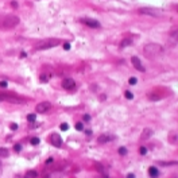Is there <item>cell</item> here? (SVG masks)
Returning <instances> with one entry per match:
<instances>
[{"mask_svg": "<svg viewBox=\"0 0 178 178\" xmlns=\"http://www.w3.org/2000/svg\"><path fill=\"white\" fill-rule=\"evenodd\" d=\"M76 129H77V131H82V129H84V124H82L81 122L76 123Z\"/></svg>", "mask_w": 178, "mask_h": 178, "instance_id": "obj_21", "label": "cell"}, {"mask_svg": "<svg viewBox=\"0 0 178 178\" xmlns=\"http://www.w3.org/2000/svg\"><path fill=\"white\" fill-rule=\"evenodd\" d=\"M117 153L120 154V155H126V154H127V148H126V147H119Z\"/></svg>", "mask_w": 178, "mask_h": 178, "instance_id": "obj_20", "label": "cell"}, {"mask_svg": "<svg viewBox=\"0 0 178 178\" xmlns=\"http://www.w3.org/2000/svg\"><path fill=\"white\" fill-rule=\"evenodd\" d=\"M0 100H4V101H10V103H15V104H19V103H23L25 100L22 97L16 98L14 96H11V94H0Z\"/></svg>", "mask_w": 178, "mask_h": 178, "instance_id": "obj_4", "label": "cell"}, {"mask_svg": "<svg viewBox=\"0 0 178 178\" xmlns=\"http://www.w3.org/2000/svg\"><path fill=\"white\" fill-rule=\"evenodd\" d=\"M170 143H173V144H177V135L171 136V138H170Z\"/></svg>", "mask_w": 178, "mask_h": 178, "instance_id": "obj_28", "label": "cell"}, {"mask_svg": "<svg viewBox=\"0 0 178 178\" xmlns=\"http://www.w3.org/2000/svg\"><path fill=\"white\" fill-rule=\"evenodd\" d=\"M8 87V84H7V81H0V88H7Z\"/></svg>", "mask_w": 178, "mask_h": 178, "instance_id": "obj_30", "label": "cell"}, {"mask_svg": "<svg viewBox=\"0 0 178 178\" xmlns=\"http://www.w3.org/2000/svg\"><path fill=\"white\" fill-rule=\"evenodd\" d=\"M82 23L87 26H89V27L92 28H98L100 27V22H97L96 19H91V18H85V19H82Z\"/></svg>", "mask_w": 178, "mask_h": 178, "instance_id": "obj_8", "label": "cell"}, {"mask_svg": "<svg viewBox=\"0 0 178 178\" xmlns=\"http://www.w3.org/2000/svg\"><path fill=\"white\" fill-rule=\"evenodd\" d=\"M131 62H132V65H134V68H135L136 70H139V72H144V66L142 65V61H140L139 58L136 56H134V57H131Z\"/></svg>", "mask_w": 178, "mask_h": 178, "instance_id": "obj_6", "label": "cell"}, {"mask_svg": "<svg viewBox=\"0 0 178 178\" xmlns=\"http://www.w3.org/2000/svg\"><path fill=\"white\" fill-rule=\"evenodd\" d=\"M139 14L151 15V16H161V14H159V12H155V10H151V8H140Z\"/></svg>", "mask_w": 178, "mask_h": 178, "instance_id": "obj_10", "label": "cell"}, {"mask_svg": "<svg viewBox=\"0 0 178 178\" xmlns=\"http://www.w3.org/2000/svg\"><path fill=\"white\" fill-rule=\"evenodd\" d=\"M143 53L147 58H154V57L161 56L162 53H163V47L161 45H158V43H147L144 46Z\"/></svg>", "mask_w": 178, "mask_h": 178, "instance_id": "obj_2", "label": "cell"}, {"mask_svg": "<svg viewBox=\"0 0 178 178\" xmlns=\"http://www.w3.org/2000/svg\"><path fill=\"white\" fill-rule=\"evenodd\" d=\"M50 143L54 147H61L62 146V139H61V136L58 134H51V136H50Z\"/></svg>", "mask_w": 178, "mask_h": 178, "instance_id": "obj_7", "label": "cell"}, {"mask_svg": "<svg viewBox=\"0 0 178 178\" xmlns=\"http://www.w3.org/2000/svg\"><path fill=\"white\" fill-rule=\"evenodd\" d=\"M10 155V151L4 147H0V158H7Z\"/></svg>", "mask_w": 178, "mask_h": 178, "instance_id": "obj_14", "label": "cell"}, {"mask_svg": "<svg viewBox=\"0 0 178 178\" xmlns=\"http://www.w3.org/2000/svg\"><path fill=\"white\" fill-rule=\"evenodd\" d=\"M131 43H132V41H131V39H124V41L120 43V46H122V47H127V46H129Z\"/></svg>", "mask_w": 178, "mask_h": 178, "instance_id": "obj_17", "label": "cell"}, {"mask_svg": "<svg viewBox=\"0 0 178 178\" xmlns=\"http://www.w3.org/2000/svg\"><path fill=\"white\" fill-rule=\"evenodd\" d=\"M14 151H15V153H20V151H22V144H19V143L15 144V146H14Z\"/></svg>", "mask_w": 178, "mask_h": 178, "instance_id": "obj_24", "label": "cell"}, {"mask_svg": "<svg viewBox=\"0 0 178 178\" xmlns=\"http://www.w3.org/2000/svg\"><path fill=\"white\" fill-rule=\"evenodd\" d=\"M127 178H135V174H132V173H129V174L127 175Z\"/></svg>", "mask_w": 178, "mask_h": 178, "instance_id": "obj_35", "label": "cell"}, {"mask_svg": "<svg viewBox=\"0 0 178 178\" xmlns=\"http://www.w3.org/2000/svg\"><path fill=\"white\" fill-rule=\"evenodd\" d=\"M98 142H100V143H107V142H109V140H111V136H109V135H105V134H104V135H100V136H98Z\"/></svg>", "mask_w": 178, "mask_h": 178, "instance_id": "obj_12", "label": "cell"}, {"mask_svg": "<svg viewBox=\"0 0 178 178\" xmlns=\"http://www.w3.org/2000/svg\"><path fill=\"white\" fill-rule=\"evenodd\" d=\"M53 163V158H49L47 161H46V165H51Z\"/></svg>", "mask_w": 178, "mask_h": 178, "instance_id": "obj_34", "label": "cell"}, {"mask_svg": "<svg viewBox=\"0 0 178 178\" xmlns=\"http://www.w3.org/2000/svg\"><path fill=\"white\" fill-rule=\"evenodd\" d=\"M27 120L30 123H34L35 120H37V115H35V113H28V115H27Z\"/></svg>", "mask_w": 178, "mask_h": 178, "instance_id": "obj_16", "label": "cell"}, {"mask_svg": "<svg viewBox=\"0 0 178 178\" xmlns=\"http://www.w3.org/2000/svg\"><path fill=\"white\" fill-rule=\"evenodd\" d=\"M39 80L42 81V82H47V81H49V76H47V74H42V76L39 77Z\"/></svg>", "mask_w": 178, "mask_h": 178, "instance_id": "obj_22", "label": "cell"}, {"mask_svg": "<svg viewBox=\"0 0 178 178\" xmlns=\"http://www.w3.org/2000/svg\"><path fill=\"white\" fill-rule=\"evenodd\" d=\"M84 122H91V115H84Z\"/></svg>", "mask_w": 178, "mask_h": 178, "instance_id": "obj_33", "label": "cell"}, {"mask_svg": "<svg viewBox=\"0 0 178 178\" xmlns=\"http://www.w3.org/2000/svg\"><path fill=\"white\" fill-rule=\"evenodd\" d=\"M159 98H161V97L157 96V94H151V96H150V100H159Z\"/></svg>", "mask_w": 178, "mask_h": 178, "instance_id": "obj_32", "label": "cell"}, {"mask_svg": "<svg viewBox=\"0 0 178 178\" xmlns=\"http://www.w3.org/2000/svg\"><path fill=\"white\" fill-rule=\"evenodd\" d=\"M50 108H51V104L49 101H43L37 105V112L38 113H46V112L50 111Z\"/></svg>", "mask_w": 178, "mask_h": 178, "instance_id": "obj_5", "label": "cell"}, {"mask_svg": "<svg viewBox=\"0 0 178 178\" xmlns=\"http://www.w3.org/2000/svg\"><path fill=\"white\" fill-rule=\"evenodd\" d=\"M159 165H162V166H175L177 165V162L173 161V162H158Z\"/></svg>", "mask_w": 178, "mask_h": 178, "instance_id": "obj_19", "label": "cell"}, {"mask_svg": "<svg viewBox=\"0 0 178 178\" xmlns=\"http://www.w3.org/2000/svg\"><path fill=\"white\" fill-rule=\"evenodd\" d=\"M148 175H150L151 178H158V177H159V170L153 166V167L148 169Z\"/></svg>", "mask_w": 178, "mask_h": 178, "instance_id": "obj_11", "label": "cell"}, {"mask_svg": "<svg viewBox=\"0 0 178 178\" xmlns=\"http://www.w3.org/2000/svg\"><path fill=\"white\" fill-rule=\"evenodd\" d=\"M59 45L58 39H47L45 42H39L38 45L35 46L37 50H46V49H51V47H56V46Z\"/></svg>", "mask_w": 178, "mask_h": 178, "instance_id": "obj_3", "label": "cell"}, {"mask_svg": "<svg viewBox=\"0 0 178 178\" xmlns=\"http://www.w3.org/2000/svg\"><path fill=\"white\" fill-rule=\"evenodd\" d=\"M26 56H27V54H26V53H20V58H25Z\"/></svg>", "mask_w": 178, "mask_h": 178, "instance_id": "obj_36", "label": "cell"}, {"mask_svg": "<svg viewBox=\"0 0 178 178\" xmlns=\"http://www.w3.org/2000/svg\"><path fill=\"white\" fill-rule=\"evenodd\" d=\"M139 154H140V155H146V154H147V148H146V147H140V148H139Z\"/></svg>", "mask_w": 178, "mask_h": 178, "instance_id": "obj_26", "label": "cell"}, {"mask_svg": "<svg viewBox=\"0 0 178 178\" xmlns=\"http://www.w3.org/2000/svg\"><path fill=\"white\" fill-rule=\"evenodd\" d=\"M124 94H126V98H128V100H132V98H134V94L131 93V92H129V91H127Z\"/></svg>", "mask_w": 178, "mask_h": 178, "instance_id": "obj_25", "label": "cell"}, {"mask_svg": "<svg viewBox=\"0 0 178 178\" xmlns=\"http://www.w3.org/2000/svg\"><path fill=\"white\" fill-rule=\"evenodd\" d=\"M20 19L16 15H0V27L1 28H14L19 25Z\"/></svg>", "mask_w": 178, "mask_h": 178, "instance_id": "obj_1", "label": "cell"}, {"mask_svg": "<svg viewBox=\"0 0 178 178\" xmlns=\"http://www.w3.org/2000/svg\"><path fill=\"white\" fill-rule=\"evenodd\" d=\"M59 128L62 129V131H68V129H69V124H68V123H62V124L59 126Z\"/></svg>", "mask_w": 178, "mask_h": 178, "instance_id": "obj_23", "label": "cell"}, {"mask_svg": "<svg viewBox=\"0 0 178 178\" xmlns=\"http://www.w3.org/2000/svg\"><path fill=\"white\" fill-rule=\"evenodd\" d=\"M39 142H41V140H39V138H37V136H34V138H31V139H30V143H31L32 146H37V144H39Z\"/></svg>", "mask_w": 178, "mask_h": 178, "instance_id": "obj_18", "label": "cell"}, {"mask_svg": "<svg viewBox=\"0 0 178 178\" xmlns=\"http://www.w3.org/2000/svg\"><path fill=\"white\" fill-rule=\"evenodd\" d=\"M63 49H65V50H70V43H69V42H65V43H63Z\"/></svg>", "mask_w": 178, "mask_h": 178, "instance_id": "obj_31", "label": "cell"}, {"mask_svg": "<svg viewBox=\"0 0 178 178\" xmlns=\"http://www.w3.org/2000/svg\"><path fill=\"white\" fill-rule=\"evenodd\" d=\"M10 128L12 129V131H15V129H18V124H16V123H11V124H10Z\"/></svg>", "mask_w": 178, "mask_h": 178, "instance_id": "obj_29", "label": "cell"}, {"mask_svg": "<svg viewBox=\"0 0 178 178\" xmlns=\"http://www.w3.org/2000/svg\"><path fill=\"white\" fill-rule=\"evenodd\" d=\"M151 135H153V131H151L150 128H144V132H143V135H142V139L146 140V139H148Z\"/></svg>", "mask_w": 178, "mask_h": 178, "instance_id": "obj_13", "label": "cell"}, {"mask_svg": "<svg viewBox=\"0 0 178 178\" xmlns=\"http://www.w3.org/2000/svg\"><path fill=\"white\" fill-rule=\"evenodd\" d=\"M128 82H129V85H135L136 82H138V80H136L135 77H131V78L128 80Z\"/></svg>", "mask_w": 178, "mask_h": 178, "instance_id": "obj_27", "label": "cell"}, {"mask_svg": "<svg viewBox=\"0 0 178 178\" xmlns=\"http://www.w3.org/2000/svg\"><path fill=\"white\" fill-rule=\"evenodd\" d=\"M38 177V173L35 170H28L27 174H26V178H37Z\"/></svg>", "mask_w": 178, "mask_h": 178, "instance_id": "obj_15", "label": "cell"}, {"mask_svg": "<svg viewBox=\"0 0 178 178\" xmlns=\"http://www.w3.org/2000/svg\"><path fill=\"white\" fill-rule=\"evenodd\" d=\"M62 87L65 88V89H68V91H70V89H74V88H76V82H74L73 78H65V80L62 81Z\"/></svg>", "mask_w": 178, "mask_h": 178, "instance_id": "obj_9", "label": "cell"}]
</instances>
